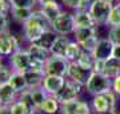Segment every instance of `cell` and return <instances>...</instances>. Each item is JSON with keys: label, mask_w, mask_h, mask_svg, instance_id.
Returning a JSON list of instances; mask_svg holds the SVG:
<instances>
[{"label": "cell", "mask_w": 120, "mask_h": 114, "mask_svg": "<svg viewBox=\"0 0 120 114\" xmlns=\"http://www.w3.org/2000/svg\"><path fill=\"white\" fill-rule=\"evenodd\" d=\"M48 29H52V23L41 12V9H34L32 17L23 25L24 37L27 41H30V44L36 42L40 38V36Z\"/></svg>", "instance_id": "obj_1"}, {"label": "cell", "mask_w": 120, "mask_h": 114, "mask_svg": "<svg viewBox=\"0 0 120 114\" xmlns=\"http://www.w3.org/2000/svg\"><path fill=\"white\" fill-rule=\"evenodd\" d=\"M87 92L92 96H99V94L108 93L112 90V78L107 77L104 73L92 72L90 80L86 85Z\"/></svg>", "instance_id": "obj_2"}, {"label": "cell", "mask_w": 120, "mask_h": 114, "mask_svg": "<svg viewBox=\"0 0 120 114\" xmlns=\"http://www.w3.org/2000/svg\"><path fill=\"white\" fill-rule=\"evenodd\" d=\"M52 29L60 36L75 33L76 31V23H75V15L71 12H63L52 21Z\"/></svg>", "instance_id": "obj_3"}, {"label": "cell", "mask_w": 120, "mask_h": 114, "mask_svg": "<svg viewBox=\"0 0 120 114\" xmlns=\"http://www.w3.org/2000/svg\"><path fill=\"white\" fill-rule=\"evenodd\" d=\"M68 66H69V61L67 59L51 55L44 64V72H45L47 76L67 77Z\"/></svg>", "instance_id": "obj_4"}, {"label": "cell", "mask_w": 120, "mask_h": 114, "mask_svg": "<svg viewBox=\"0 0 120 114\" xmlns=\"http://www.w3.org/2000/svg\"><path fill=\"white\" fill-rule=\"evenodd\" d=\"M83 88H86V86L82 84H79V82H75V81L67 80L64 86L61 88V90L56 94L55 97L60 102V105L61 104L71 102V101H75V100H77L79 94L83 92Z\"/></svg>", "instance_id": "obj_5"}, {"label": "cell", "mask_w": 120, "mask_h": 114, "mask_svg": "<svg viewBox=\"0 0 120 114\" xmlns=\"http://www.w3.org/2000/svg\"><path fill=\"white\" fill-rule=\"evenodd\" d=\"M115 5L108 3L105 0H92V4L90 8V13L92 15L96 24H107L108 16Z\"/></svg>", "instance_id": "obj_6"}, {"label": "cell", "mask_w": 120, "mask_h": 114, "mask_svg": "<svg viewBox=\"0 0 120 114\" xmlns=\"http://www.w3.org/2000/svg\"><path fill=\"white\" fill-rule=\"evenodd\" d=\"M32 62L34 59L30 56L27 49H19L11 56V66L13 72L26 73L28 70H32Z\"/></svg>", "instance_id": "obj_7"}, {"label": "cell", "mask_w": 120, "mask_h": 114, "mask_svg": "<svg viewBox=\"0 0 120 114\" xmlns=\"http://www.w3.org/2000/svg\"><path fill=\"white\" fill-rule=\"evenodd\" d=\"M115 105H116V96L113 90L104 94L94 96V100H92V109L95 110L96 114L115 109Z\"/></svg>", "instance_id": "obj_8"}, {"label": "cell", "mask_w": 120, "mask_h": 114, "mask_svg": "<svg viewBox=\"0 0 120 114\" xmlns=\"http://www.w3.org/2000/svg\"><path fill=\"white\" fill-rule=\"evenodd\" d=\"M91 74H92V70L90 69H86L83 68L82 65L75 61V62H69V66H68V72H67V77L68 80L71 81H75V82H79L86 86L88 80H90Z\"/></svg>", "instance_id": "obj_9"}, {"label": "cell", "mask_w": 120, "mask_h": 114, "mask_svg": "<svg viewBox=\"0 0 120 114\" xmlns=\"http://www.w3.org/2000/svg\"><path fill=\"white\" fill-rule=\"evenodd\" d=\"M19 49L22 48H20V42L16 36L8 32L0 35V56H12Z\"/></svg>", "instance_id": "obj_10"}, {"label": "cell", "mask_w": 120, "mask_h": 114, "mask_svg": "<svg viewBox=\"0 0 120 114\" xmlns=\"http://www.w3.org/2000/svg\"><path fill=\"white\" fill-rule=\"evenodd\" d=\"M113 48H115V45L108 38H99L92 55H94L95 60L107 61L111 57H113Z\"/></svg>", "instance_id": "obj_11"}, {"label": "cell", "mask_w": 120, "mask_h": 114, "mask_svg": "<svg viewBox=\"0 0 120 114\" xmlns=\"http://www.w3.org/2000/svg\"><path fill=\"white\" fill-rule=\"evenodd\" d=\"M60 113L61 114H91L90 105L84 101L75 100V101L61 104L60 105Z\"/></svg>", "instance_id": "obj_12"}, {"label": "cell", "mask_w": 120, "mask_h": 114, "mask_svg": "<svg viewBox=\"0 0 120 114\" xmlns=\"http://www.w3.org/2000/svg\"><path fill=\"white\" fill-rule=\"evenodd\" d=\"M65 77H60V76H45L43 82V89L47 92L49 96H56L59 93L61 88L65 84Z\"/></svg>", "instance_id": "obj_13"}, {"label": "cell", "mask_w": 120, "mask_h": 114, "mask_svg": "<svg viewBox=\"0 0 120 114\" xmlns=\"http://www.w3.org/2000/svg\"><path fill=\"white\" fill-rule=\"evenodd\" d=\"M40 4V9L41 12L45 15V16L49 19V21H53L56 17L59 16L60 13L63 12L61 8H60V4L56 1V0H43L39 3Z\"/></svg>", "instance_id": "obj_14"}, {"label": "cell", "mask_w": 120, "mask_h": 114, "mask_svg": "<svg viewBox=\"0 0 120 114\" xmlns=\"http://www.w3.org/2000/svg\"><path fill=\"white\" fill-rule=\"evenodd\" d=\"M45 76L47 74L43 70H28V72H26L24 73V77H26L28 89H35V88L43 86Z\"/></svg>", "instance_id": "obj_15"}, {"label": "cell", "mask_w": 120, "mask_h": 114, "mask_svg": "<svg viewBox=\"0 0 120 114\" xmlns=\"http://www.w3.org/2000/svg\"><path fill=\"white\" fill-rule=\"evenodd\" d=\"M75 41L80 45L87 42L88 40L98 37V27H87V28H76L75 31Z\"/></svg>", "instance_id": "obj_16"}, {"label": "cell", "mask_w": 120, "mask_h": 114, "mask_svg": "<svg viewBox=\"0 0 120 114\" xmlns=\"http://www.w3.org/2000/svg\"><path fill=\"white\" fill-rule=\"evenodd\" d=\"M75 15V23L76 28H87V27H98L96 21L94 20L90 11H76Z\"/></svg>", "instance_id": "obj_17"}, {"label": "cell", "mask_w": 120, "mask_h": 114, "mask_svg": "<svg viewBox=\"0 0 120 114\" xmlns=\"http://www.w3.org/2000/svg\"><path fill=\"white\" fill-rule=\"evenodd\" d=\"M71 40L68 38V36H57L56 41L53 42V47L51 49V55L53 56H59V57H64L67 55V49H68V45Z\"/></svg>", "instance_id": "obj_18"}, {"label": "cell", "mask_w": 120, "mask_h": 114, "mask_svg": "<svg viewBox=\"0 0 120 114\" xmlns=\"http://www.w3.org/2000/svg\"><path fill=\"white\" fill-rule=\"evenodd\" d=\"M57 36H59V35L56 33L53 29H48V31H45V32L40 36V38H39L36 42H34V44H38L39 47H41L43 49H45L47 52L51 53V49H52V47H53V42L56 41Z\"/></svg>", "instance_id": "obj_19"}, {"label": "cell", "mask_w": 120, "mask_h": 114, "mask_svg": "<svg viewBox=\"0 0 120 114\" xmlns=\"http://www.w3.org/2000/svg\"><path fill=\"white\" fill-rule=\"evenodd\" d=\"M8 84L11 85L15 90H16L17 94L23 93L24 90L28 89V85H27L24 73H20V72H13V70H12V74H11V78H9Z\"/></svg>", "instance_id": "obj_20"}, {"label": "cell", "mask_w": 120, "mask_h": 114, "mask_svg": "<svg viewBox=\"0 0 120 114\" xmlns=\"http://www.w3.org/2000/svg\"><path fill=\"white\" fill-rule=\"evenodd\" d=\"M17 93L16 90L11 86L9 84H5L3 86H0V100L3 102V105L11 106L13 102L17 101Z\"/></svg>", "instance_id": "obj_21"}, {"label": "cell", "mask_w": 120, "mask_h": 114, "mask_svg": "<svg viewBox=\"0 0 120 114\" xmlns=\"http://www.w3.org/2000/svg\"><path fill=\"white\" fill-rule=\"evenodd\" d=\"M103 73L109 78H115L120 76V60L116 57H111L109 60L104 61V70Z\"/></svg>", "instance_id": "obj_22"}, {"label": "cell", "mask_w": 120, "mask_h": 114, "mask_svg": "<svg viewBox=\"0 0 120 114\" xmlns=\"http://www.w3.org/2000/svg\"><path fill=\"white\" fill-rule=\"evenodd\" d=\"M39 111H41L43 114H56L60 111V102L56 100L55 96H48L44 104L40 106Z\"/></svg>", "instance_id": "obj_23"}, {"label": "cell", "mask_w": 120, "mask_h": 114, "mask_svg": "<svg viewBox=\"0 0 120 114\" xmlns=\"http://www.w3.org/2000/svg\"><path fill=\"white\" fill-rule=\"evenodd\" d=\"M12 9V19L19 24H26L32 17L34 9L32 8H11Z\"/></svg>", "instance_id": "obj_24"}, {"label": "cell", "mask_w": 120, "mask_h": 114, "mask_svg": "<svg viewBox=\"0 0 120 114\" xmlns=\"http://www.w3.org/2000/svg\"><path fill=\"white\" fill-rule=\"evenodd\" d=\"M27 52L30 53V56L32 59H36V60H40V61H43L45 62L47 59L51 56L49 52H47L45 49H43L41 47H39L38 44H34V42H31L28 48H27Z\"/></svg>", "instance_id": "obj_25"}, {"label": "cell", "mask_w": 120, "mask_h": 114, "mask_svg": "<svg viewBox=\"0 0 120 114\" xmlns=\"http://www.w3.org/2000/svg\"><path fill=\"white\" fill-rule=\"evenodd\" d=\"M31 90V97H32V101H34V105L36 109H40V106L44 104V101L48 98L49 94L45 92L43 89V86H40V88H35V89H30Z\"/></svg>", "instance_id": "obj_26"}, {"label": "cell", "mask_w": 120, "mask_h": 114, "mask_svg": "<svg viewBox=\"0 0 120 114\" xmlns=\"http://www.w3.org/2000/svg\"><path fill=\"white\" fill-rule=\"evenodd\" d=\"M83 52V48L82 45L79 44L77 41H71L68 45V49H67V55H65V59L68 60L69 62H75L77 59H79V56L80 53Z\"/></svg>", "instance_id": "obj_27"}, {"label": "cell", "mask_w": 120, "mask_h": 114, "mask_svg": "<svg viewBox=\"0 0 120 114\" xmlns=\"http://www.w3.org/2000/svg\"><path fill=\"white\" fill-rule=\"evenodd\" d=\"M95 61H96V60H95L94 55H92L91 52H86V51H83L82 53H80V56H79V59L76 60V62L79 64V65H82V66L86 68V69H90L92 72H94Z\"/></svg>", "instance_id": "obj_28"}, {"label": "cell", "mask_w": 120, "mask_h": 114, "mask_svg": "<svg viewBox=\"0 0 120 114\" xmlns=\"http://www.w3.org/2000/svg\"><path fill=\"white\" fill-rule=\"evenodd\" d=\"M12 8H32L38 4V0H9Z\"/></svg>", "instance_id": "obj_29"}, {"label": "cell", "mask_w": 120, "mask_h": 114, "mask_svg": "<svg viewBox=\"0 0 120 114\" xmlns=\"http://www.w3.org/2000/svg\"><path fill=\"white\" fill-rule=\"evenodd\" d=\"M11 110H12L13 114H32L31 110L28 109V106L20 100H17L16 102H13L11 105Z\"/></svg>", "instance_id": "obj_30"}, {"label": "cell", "mask_w": 120, "mask_h": 114, "mask_svg": "<svg viewBox=\"0 0 120 114\" xmlns=\"http://www.w3.org/2000/svg\"><path fill=\"white\" fill-rule=\"evenodd\" d=\"M108 40L113 45H120V25L119 27H111L108 31Z\"/></svg>", "instance_id": "obj_31"}, {"label": "cell", "mask_w": 120, "mask_h": 114, "mask_svg": "<svg viewBox=\"0 0 120 114\" xmlns=\"http://www.w3.org/2000/svg\"><path fill=\"white\" fill-rule=\"evenodd\" d=\"M11 74H12V70L8 66H5V65L1 64L0 65V86L8 84L9 78H11Z\"/></svg>", "instance_id": "obj_32"}, {"label": "cell", "mask_w": 120, "mask_h": 114, "mask_svg": "<svg viewBox=\"0 0 120 114\" xmlns=\"http://www.w3.org/2000/svg\"><path fill=\"white\" fill-rule=\"evenodd\" d=\"M107 25H109V28H111V27H119L120 25V15H119L117 8H116V5L113 7V9L111 11L109 16H108Z\"/></svg>", "instance_id": "obj_33"}, {"label": "cell", "mask_w": 120, "mask_h": 114, "mask_svg": "<svg viewBox=\"0 0 120 114\" xmlns=\"http://www.w3.org/2000/svg\"><path fill=\"white\" fill-rule=\"evenodd\" d=\"M8 16L7 13H0V35L8 32Z\"/></svg>", "instance_id": "obj_34"}, {"label": "cell", "mask_w": 120, "mask_h": 114, "mask_svg": "<svg viewBox=\"0 0 120 114\" xmlns=\"http://www.w3.org/2000/svg\"><path fill=\"white\" fill-rule=\"evenodd\" d=\"M61 3L68 7V8H72V9H77L79 4L82 3V0H61Z\"/></svg>", "instance_id": "obj_35"}, {"label": "cell", "mask_w": 120, "mask_h": 114, "mask_svg": "<svg viewBox=\"0 0 120 114\" xmlns=\"http://www.w3.org/2000/svg\"><path fill=\"white\" fill-rule=\"evenodd\" d=\"M91 4H92V0H82V3L79 4L76 11H90Z\"/></svg>", "instance_id": "obj_36"}, {"label": "cell", "mask_w": 120, "mask_h": 114, "mask_svg": "<svg viewBox=\"0 0 120 114\" xmlns=\"http://www.w3.org/2000/svg\"><path fill=\"white\" fill-rule=\"evenodd\" d=\"M9 8H12L9 0H0V13H7Z\"/></svg>", "instance_id": "obj_37"}, {"label": "cell", "mask_w": 120, "mask_h": 114, "mask_svg": "<svg viewBox=\"0 0 120 114\" xmlns=\"http://www.w3.org/2000/svg\"><path fill=\"white\" fill-rule=\"evenodd\" d=\"M112 90H113L116 94L120 96V76L115 77V78L112 80Z\"/></svg>", "instance_id": "obj_38"}, {"label": "cell", "mask_w": 120, "mask_h": 114, "mask_svg": "<svg viewBox=\"0 0 120 114\" xmlns=\"http://www.w3.org/2000/svg\"><path fill=\"white\" fill-rule=\"evenodd\" d=\"M104 70V61H100V60H96L94 65V72L98 73H103Z\"/></svg>", "instance_id": "obj_39"}, {"label": "cell", "mask_w": 120, "mask_h": 114, "mask_svg": "<svg viewBox=\"0 0 120 114\" xmlns=\"http://www.w3.org/2000/svg\"><path fill=\"white\" fill-rule=\"evenodd\" d=\"M0 114H13L11 110V106L8 105H1L0 106Z\"/></svg>", "instance_id": "obj_40"}, {"label": "cell", "mask_w": 120, "mask_h": 114, "mask_svg": "<svg viewBox=\"0 0 120 114\" xmlns=\"http://www.w3.org/2000/svg\"><path fill=\"white\" fill-rule=\"evenodd\" d=\"M113 57L120 60V45H115V48H113Z\"/></svg>", "instance_id": "obj_41"}, {"label": "cell", "mask_w": 120, "mask_h": 114, "mask_svg": "<svg viewBox=\"0 0 120 114\" xmlns=\"http://www.w3.org/2000/svg\"><path fill=\"white\" fill-rule=\"evenodd\" d=\"M100 114H117V113H116V110H115V109H112V110H107V111H104V113H100Z\"/></svg>", "instance_id": "obj_42"}, {"label": "cell", "mask_w": 120, "mask_h": 114, "mask_svg": "<svg viewBox=\"0 0 120 114\" xmlns=\"http://www.w3.org/2000/svg\"><path fill=\"white\" fill-rule=\"evenodd\" d=\"M116 8H117V11H119V15H120V1H119V4H116Z\"/></svg>", "instance_id": "obj_43"}, {"label": "cell", "mask_w": 120, "mask_h": 114, "mask_svg": "<svg viewBox=\"0 0 120 114\" xmlns=\"http://www.w3.org/2000/svg\"><path fill=\"white\" fill-rule=\"evenodd\" d=\"M105 1H108V3H112V4H113V3H115L116 0H105Z\"/></svg>", "instance_id": "obj_44"}, {"label": "cell", "mask_w": 120, "mask_h": 114, "mask_svg": "<svg viewBox=\"0 0 120 114\" xmlns=\"http://www.w3.org/2000/svg\"><path fill=\"white\" fill-rule=\"evenodd\" d=\"M1 105H3V102H1V100H0V106H1Z\"/></svg>", "instance_id": "obj_45"}, {"label": "cell", "mask_w": 120, "mask_h": 114, "mask_svg": "<svg viewBox=\"0 0 120 114\" xmlns=\"http://www.w3.org/2000/svg\"><path fill=\"white\" fill-rule=\"evenodd\" d=\"M0 65H1V56H0Z\"/></svg>", "instance_id": "obj_46"}, {"label": "cell", "mask_w": 120, "mask_h": 114, "mask_svg": "<svg viewBox=\"0 0 120 114\" xmlns=\"http://www.w3.org/2000/svg\"><path fill=\"white\" fill-rule=\"evenodd\" d=\"M40 1H43V0H38V4H39V3H40Z\"/></svg>", "instance_id": "obj_47"}, {"label": "cell", "mask_w": 120, "mask_h": 114, "mask_svg": "<svg viewBox=\"0 0 120 114\" xmlns=\"http://www.w3.org/2000/svg\"><path fill=\"white\" fill-rule=\"evenodd\" d=\"M119 1H120V0H119Z\"/></svg>", "instance_id": "obj_48"}]
</instances>
